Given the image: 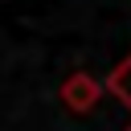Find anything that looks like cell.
I'll list each match as a JSON object with an SVG mask.
<instances>
[{"instance_id":"cell-1","label":"cell","mask_w":131,"mask_h":131,"mask_svg":"<svg viewBox=\"0 0 131 131\" xmlns=\"http://www.w3.org/2000/svg\"><path fill=\"white\" fill-rule=\"evenodd\" d=\"M102 78H94V74H86V70H74L66 82H61V102H66V111H74V115H86V111H94L98 106V98H102Z\"/></svg>"},{"instance_id":"cell-2","label":"cell","mask_w":131,"mask_h":131,"mask_svg":"<svg viewBox=\"0 0 131 131\" xmlns=\"http://www.w3.org/2000/svg\"><path fill=\"white\" fill-rule=\"evenodd\" d=\"M102 86H106V90H111V94H115V98L131 111V53H127V57H123V61H119L106 78H102Z\"/></svg>"},{"instance_id":"cell-3","label":"cell","mask_w":131,"mask_h":131,"mask_svg":"<svg viewBox=\"0 0 131 131\" xmlns=\"http://www.w3.org/2000/svg\"><path fill=\"white\" fill-rule=\"evenodd\" d=\"M123 131H131V123H127V127H123Z\"/></svg>"}]
</instances>
